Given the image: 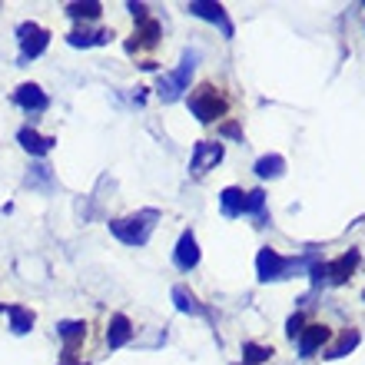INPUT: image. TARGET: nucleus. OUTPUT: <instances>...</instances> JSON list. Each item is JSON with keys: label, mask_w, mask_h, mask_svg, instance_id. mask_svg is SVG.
<instances>
[{"label": "nucleus", "mask_w": 365, "mask_h": 365, "mask_svg": "<svg viewBox=\"0 0 365 365\" xmlns=\"http://www.w3.org/2000/svg\"><path fill=\"white\" fill-rule=\"evenodd\" d=\"M316 262V252H306V256H279L276 250H259L256 256V272H259L262 282H279V279L299 276V272H309V266Z\"/></svg>", "instance_id": "f257e3e1"}, {"label": "nucleus", "mask_w": 365, "mask_h": 365, "mask_svg": "<svg viewBox=\"0 0 365 365\" xmlns=\"http://www.w3.org/2000/svg\"><path fill=\"white\" fill-rule=\"evenodd\" d=\"M156 220H160V210H140V212H133V216L113 220L110 222V232H113L120 242H126V246H146L156 230Z\"/></svg>", "instance_id": "f03ea898"}, {"label": "nucleus", "mask_w": 365, "mask_h": 365, "mask_svg": "<svg viewBox=\"0 0 365 365\" xmlns=\"http://www.w3.org/2000/svg\"><path fill=\"white\" fill-rule=\"evenodd\" d=\"M196 63H200V50H186L180 60V67H176L173 73H163V77H160L156 96H160L163 103H176V100L190 90V77H192V70H196Z\"/></svg>", "instance_id": "7ed1b4c3"}, {"label": "nucleus", "mask_w": 365, "mask_h": 365, "mask_svg": "<svg viewBox=\"0 0 365 365\" xmlns=\"http://www.w3.org/2000/svg\"><path fill=\"white\" fill-rule=\"evenodd\" d=\"M190 110H192V116H196L200 123H216V120L226 116L230 100L212 87V83H200V87L190 93Z\"/></svg>", "instance_id": "20e7f679"}, {"label": "nucleus", "mask_w": 365, "mask_h": 365, "mask_svg": "<svg viewBox=\"0 0 365 365\" xmlns=\"http://www.w3.org/2000/svg\"><path fill=\"white\" fill-rule=\"evenodd\" d=\"M359 259H362L359 250H349L332 262H312V266H309V276H312V282H332V286H342V282H349L352 272L359 269Z\"/></svg>", "instance_id": "39448f33"}, {"label": "nucleus", "mask_w": 365, "mask_h": 365, "mask_svg": "<svg viewBox=\"0 0 365 365\" xmlns=\"http://www.w3.org/2000/svg\"><path fill=\"white\" fill-rule=\"evenodd\" d=\"M17 43H20V60H37L43 57V50L50 47V30H43L40 24H20L17 27Z\"/></svg>", "instance_id": "423d86ee"}, {"label": "nucleus", "mask_w": 365, "mask_h": 365, "mask_svg": "<svg viewBox=\"0 0 365 365\" xmlns=\"http://www.w3.org/2000/svg\"><path fill=\"white\" fill-rule=\"evenodd\" d=\"M220 160H222V143H216V140H200V143L192 146L190 173H192V176L210 173V170L220 163Z\"/></svg>", "instance_id": "0eeeda50"}, {"label": "nucleus", "mask_w": 365, "mask_h": 365, "mask_svg": "<svg viewBox=\"0 0 365 365\" xmlns=\"http://www.w3.org/2000/svg\"><path fill=\"white\" fill-rule=\"evenodd\" d=\"M186 10H190L192 17H200V20H210V24H216V27L222 30V37H232V24H230V17H226V10H222V4L190 0V4H186Z\"/></svg>", "instance_id": "6e6552de"}, {"label": "nucleus", "mask_w": 365, "mask_h": 365, "mask_svg": "<svg viewBox=\"0 0 365 365\" xmlns=\"http://www.w3.org/2000/svg\"><path fill=\"white\" fill-rule=\"evenodd\" d=\"M329 336H332V329L322 326V322H312V326H306L302 332H299V356H302V359H312L319 349L329 342Z\"/></svg>", "instance_id": "1a4fd4ad"}, {"label": "nucleus", "mask_w": 365, "mask_h": 365, "mask_svg": "<svg viewBox=\"0 0 365 365\" xmlns=\"http://www.w3.org/2000/svg\"><path fill=\"white\" fill-rule=\"evenodd\" d=\"M14 103H17L20 110H27V113H43L50 106V96L43 93L37 83H20V87L14 90Z\"/></svg>", "instance_id": "9d476101"}, {"label": "nucleus", "mask_w": 365, "mask_h": 365, "mask_svg": "<svg viewBox=\"0 0 365 365\" xmlns=\"http://www.w3.org/2000/svg\"><path fill=\"white\" fill-rule=\"evenodd\" d=\"M220 212L226 220L246 216V212H250V192L240 190V186H226V190L220 192Z\"/></svg>", "instance_id": "9b49d317"}, {"label": "nucleus", "mask_w": 365, "mask_h": 365, "mask_svg": "<svg viewBox=\"0 0 365 365\" xmlns=\"http://www.w3.org/2000/svg\"><path fill=\"white\" fill-rule=\"evenodd\" d=\"M173 262H176V269L182 272H190L200 266V246H196V236H192L190 230L180 236V242H176V252H173Z\"/></svg>", "instance_id": "f8f14e48"}, {"label": "nucleus", "mask_w": 365, "mask_h": 365, "mask_svg": "<svg viewBox=\"0 0 365 365\" xmlns=\"http://www.w3.org/2000/svg\"><path fill=\"white\" fill-rule=\"evenodd\" d=\"M17 143L24 146L30 156H47L50 150L57 146V140H53V136H40L34 126H24V130L17 133Z\"/></svg>", "instance_id": "ddd939ff"}, {"label": "nucleus", "mask_w": 365, "mask_h": 365, "mask_svg": "<svg viewBox=\"0 0 365 365\" xmlns=\"http://www.w3.org/2000/svg\"><path fill=\"white\" fill-rule=\"evenodd\" d=\"M130 339H133V326H130V319H126L123 312H116V316L110 319V329H106V346L123 349Z\"/></svg>", "instance_id": "4468645a"}, {"label": "nucleus", "mask_w": 365, "mask_h": 365, "mask_svg": "<svg viewBox=\"0 0 365 365\" xmlns=\"http://www.w3.org/2000/svg\"><path fill=\"white\" fill-rule=\"evenodd\" d=\"M57 336L67 342V356H73L77 346L87 339V322H80V319H67V322H60L57 326Z\"/></svg>", "instance_id": "2eb2a0df"}, {"label": "nucleus", "mask_w": 365, "mask_h": 365, "mask_svg": "<svg viewBox=\"0 0 365 365\" xmlns=\"http://www.w3.org/2000/svg\"><path fill=\"white\" fill-rule=\"evenodd\" d=\"M173 302L180 312H186V316H200V319H210V309L202 306L200 299L192 296L186 286H173Z\"/></svg>", "instance_id": "dca6fc26"}, {"label": "nucleus", "mask_w": 365, "mask_h": 365, "mask_svg": "<svg viewBox=\"0 0 365 365\" xmlns=\"http://www.w3.org/2000/svg\"><path fill=\"white\" fill-rule=\"evenodd\" d=\"M110 40H113L110 30H70L67 34L70 47H103V43H110Z\"/></svg>", "instance_id": "f3484780"}, {"label": "nucleus", "mask_w": 365, "mask_h": 365, "mask_svg": "<svg viewBox=\"0 0 365 365\" xmlns=\"http://www.w3.org/2000/svg\"><path fill=\"white\" fill-rule=\"evenodd\" d=\"M252 170H256V176H259V180H276V176L286 173V160H282L279 153H272V156H259Z\"/></svg>", "instance_id": "a211bd4d"}, {"label": "nucleus", "mask_w": 365, "mask_h": 365, "mask_svg": "<svg viewBox=\"0 0 365 365\" xmlns=\"http://www.w3.org/2000/svg\"><path fill=\"white\" fill-rule=\"evenodd\" d=\"M156 43H160V24H156L153 17L140 20V30H136V40L130 43V50H136V47H156Z\"/></svg>", "instance_id": "6ab92c4d"}, {"label": "nucleus", "mask_w": 365, "mask_h": 365, "mask_svg": "<svg viewBox=\"0 0 365 365\" xmlns=\"http://www.w3.org/2000/svg\"><path fill=\"white\" fill-rule=\"evenodd\" d=\"M7 316H10V332L14 336H27L34 329V312L24 306H7Z\"/></svg>", "instance_id": "aec40b11"}, {"label": "nucleus", "mask_w": 365, "mask_h": 365, "mask_svg": "<svg viewBox=\"0 0 365 365\" xmlns=\"http://www.w3.org/2000/svg\"><path fill=\"white\" fill-rule=\"evenodd\" d=\"M359 329H346V332H342V339H339L336 346L329 349V356L326 359H342V356H349V352H352V349L359 346Z\"/></svg>", "instance_id": "412c9836"}, {"label": "nucleus", "mask_w": 365, "mask_h": 365, "mask_svg": "<svg viewBox=\"0 0 365 365\" xmlns=\"http://www.w3.org/2000/svg\"><path fill=\"white\" fill-rule=\"evenodd\" d=\"M67 14L73 20H96L103 14V4H96V0H87V4H70Z\"/></svg>", "instance_id": "4be33fe9"}, {"label": "nucleus", "mask_w": 365, "mask_h": 365, "mask_svg": "<svg viewBox=\"0 0 365 365\" xmlns=\"http://www.w3.org/2000/svg\"><path fill=\"white\" fill-rule=\"evenodd\" d=\"M242 359H246L250 365L269 362V359H272V346H259V342H246V346H242Z\"/></svg>", "instance_id": "5701e85b"}, {"label": "nucleus", "mask_w": 365, "mask_h": 365, "mask_svg": "<svg viewBox=\"0 0 365 365\" xmlns=\"http://www.w3.org/2000/svg\"><path fill=\"white\" fill-rule=\"evenodd\" d=\"M27 186H30V190H50V166H43V163L30 166Z\"/></svg>", "instance_id": "b1692460"}, {"label": "nucleus", "mask_w": 365, "mask_h": 365, "mask_svg": "<svg viewBox=\"0 0 365 365\" xmlns=\"http://www.w3.org/2000/svg\"><path fill=\"white\" fill-rule=\"evenodd\" d=\"M246 216H252L259 226L266 222V192H262V190H252L250 192V212H246Z\"/></svg>", "instance_id": "393cba45"}, {"label": "nucleus", "mask_w": 365, "mask_h": 365, "mask_svg": "<svg viewBox=\"0 0 365 365\" xmlns=\"http://www.w3.org/2000/svg\"><path fill=\"white\" fill-rule=\"evenodd\" d=\"M220 133H222V136H232V140H242L240 123H222V126H220Z\"/></svg>", "instance_id": "a878e982"}, {"label": "nucleus", "mask_w": 365, "mask_h": 365, "mask_svg": "<svg viewBox=\"0 0 365 365\" xmlns=\"http://www.w3.org/2000/svg\"><path fill=\"white\" fill-rule=\"evenodd\" d=\"M286 332H289V339H299V332H302V316H292V319H289V329H286Z\"/></svg>", "instance_id": "bb28decb"}, {"label": "nucleus", "mask_w": 365, "mask_h": 365, "mask_svg": "<svg viewBox=\"0 0 365 365\" xmlns=\"http://www.w3.org/2000/svg\"><path fill=\"white\" fill-rule=\"evenodd\" d=\"M63 365H80V362H73V359H67V362H63Z\"/></svg>", "instance_id": "cd10ccee"}, {"label": "nucleus", "mask_w": 365, "mask_h": 365, "mask_svg": "<svg viewBox=\"0 0 365 365\" xmlns=\"http://www.w3.org/2000/svg\"><path fill=\"white\" fill-rule=\"evenodd\" d=\"M362 299H365V289H362Z\"/></svg>", "instance_id": "c85d7f7f"}]
</instances>
